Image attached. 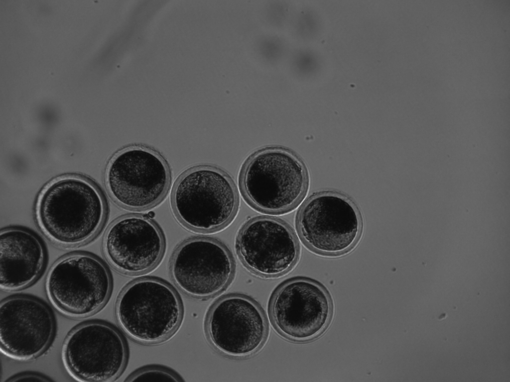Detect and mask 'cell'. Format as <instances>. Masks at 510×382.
Wrapping results in <instances>:
<instances>
[{
    "mask_svg": "<svg viewBox=\"0 0 510 382\" xmlns=\"http://www.w3.org/2000/svg\"><path fill=\"white\" fill-rule=\"evenodd\" d=\"M117 321L132 340L146 345L167 339L178 329L183 309L179 296L168 284L144 278L128 284L117 299Z\"/></svg>",
    "mask_w": 510,
    "mask_h": 382,
    "instance_id": "277c9868",
    "label": "cell"
},
{
    "mask_svg": "<svg viewBox=\"0 0 510 382\" xmlns=\"http://www.w3.org/2000/svg\"><path fill=\"white\" fill-rule=\"evenodd\" d=\"M127 356L126 342L119 331L99 321L87 322L73 329L62 351L67 370L82 382L114 381L124 370Z\"/></svg>",
    "mask_w": 510,
    "mask_h": 382,
    "instance_id": "ba28073f",
    "label": "cell"
},
{
    "mask_svg": "<svg viewBox=\"0 0 510 382\" xmlns=\"http://www.w3.org/2000/svg\"><path fill=\"white\" fill-rule=\"evenodd\" d=\"M107 190L126 209L150 208L164 197L170 182L168 166L154 150L139 145L127 147L110 161L106 173Z\"/></svg>",
    "mask_w": 510,
    "mask_h": 382,
    "instance_id": "52a82bcc",
    "label": "cell"
},
{
    "mask_svg": "<svg viewBox=\"0 0 510 382\" xmlns=\"http://www.w3.org/2000/svg\"><path fill=\"white\" fill-rule=\"evenodd\" d=\"M55 323L49 308L33 297L16 295L0 306V347L2 353L26 361L42 354L52 339Z\"/></svg>",
    "mask_w": 510,
    "mask_h": 382,
    "instance_id": "5bb4252c",
    "label": "cell"
},
{
    "mask_svg": "<svg viewBox=\"0 0 510 382\" xmlns=\"http://www.w3.org/2000/svg\"><path fill=\"white\" fill-rule=\"evenodd\" d=\"M170 270L174 284L183 293L204 299L220 293L230 284L235 262L230 250L220 241L195 237L176 249Z\"/></svg>",
    "mask_w": 510,
    "mask_h": 382,
    "instance_id": "9c48e42d",
    "label": "cell"
},
{
    "mask_svg": "<svg viewBox=\"0 0 510 382\" xmlns=\"http://www.w3.org/2000/svg\"><path fill=\"white\" fill-rule=\"evenodd\" d=\"M47 296L61 313L76 318L99 311L106 303L112 279L106 265L96 257L76 253L58 260L45 282Z\"/></svg>",
    "mask_w": 510,
    "mask_h": 382,
    "instance_id": "5b68a950",
    "label": "cell"
},
{
    "mask_svg": "<svg viewBox=\"0 0 510 382\" xmlns=\"http://www.w3.org/2000/svg\"><path fill=\"white\" fill-rule=\"evenodd\" d=\"M172 204L178 219L200 232L220 230L234 219L239 206L237 191L221 170L202 165L184 172L176 182Z\"/></svg>",
    "mask_w": 510,
    "mask_h": 382,
    "instance_id": "7a4b0ae2",
    "label": "cell"
},
{
    "mask_svg": "<svg viewBox=\"0 0 510 382\" xmlns=\"http://www.w3.org/2000/svg\"><path fill=\"white\" fill-rule=\"evenodd\" d=\"M105 200L98 189L82 178L56 179L42 190L35 216L44 235L64 247L91 240L101 229L106 216Z\"/></svg>",
    "mask_w": 510,
    "mask_h": 382,
    "instance_id": "6da1fadb",
    "label": "cell"
},
{
    "mask_svg": "<svg viewBox=\"0 0 510 382\" xmlns=\"http://www.w3.org/2000/svg\"><path fill=\"white\" fill-rule=\"evenodd\" d=\"M244 195L255 208L277 214L293 209L303 197L307 185L305 169L292 152L271 147L254 153L241 177Z\"/></svg>",
    "mask_w": 510,
    "mask_h": 382,
    "instance_id": "3957f363",
    "label": "cell"
},
{
    "mask_svg": "<svg viewBox=\"0 0 510 382\" xmlns=\"http://www.w3.org/2000/svg\"><path fill=\"white\" fill-rule=\"evenodd\" d=\"M207 337L223 355L243 359L260 349L268 333L265 315L258 304L245 295L232 294L218 300L206 321Z\"/></svg>",
    "mask_w": 510,
    "mask_h": 382,
    "instance_id": "8fae6325",
    "label": "cell"
},
{
    "mask_svg": "<svg viewBox=\"0 0 510 382\" xmlns=\"http://www.w3.org/2000/svg\"><path fill=\"white\" fill-rule=\"evenodd\" d=\"M236 249L245 267L263 278H276L289 272L299 257L297 239L283 220L257 216L248 220L238 235Z\"/></svg>",
    "mask_w": 510,
    "mask_h": 382,
    "instance_id": "7c38bea8",
    "label": "cell"
},
{
    "mask_svg": "<svg viewBox=\"0 0 510 382\" xmlns=\"http://www.w3.org/2000/svg\"><path fill=\"white\" fill-rule=\"evenodd\" d=\"M296 225L299 236L312 251L330 257L353 249L362 235L359 210L346 196L334 192L317 193L300 208Z\"/></svg>",
    "mask_w": 510,
    "mask_h": 382,
    "instance_id": "8992f818",
    "label": "cell"
},
{
    "mask_svg": "<svg viewBox=\"0 0 510 382\" xmlns=\"http://www.w3.org/2000/svg\"><path fill=\"white\" fill-rule=\"evenodd\" d=\"M49 382L51 380L41 374L35 373H24L14 375L9 378L6 382Z\"/></svg>",
    "mask_w": 510,
    "mask_h": 382,
    "instance_id": "e0dca14e",
    "label": "cell"
},
{
    "mask_svg": "<svg viewBox=\"0 0 510 382\" xmlns=\"http://www.w3.org/2000/svg\"><path fill=\"white\" fill-rule=\"evenodd\" d=\"M184 380L175 371L161 366L152 365L134 372L127 382H182Z\"/></svg>",
    "mask_w": 510,
    "mask_h": 382,
    "instance_id": "2e32d148",
    "label": "cell"
},
{
    "mask_svg": "<svg viewBox=\"0 0 510 382\" xmlns=\"http://www.w3.org/2000/svg\"><path fill=\"white\" fill-rule=\"evenodd\" d=\"M43 246L32 233L19 228H8L0 234V287L17 291L34 283L42 271Z\"/></svg>",
    "mask_w": 510,
    "mask_h": 382,
    "instance_id": "9a60e30c",
    "label": "cell"
},
{
    "mask_svg": "<svg viewBox=\"0 0 510 382\" xmlns=\"http://www.w3.org/2000/svg\"><path fill=\"white\" fill-rule=\"evenodd\" d=\"M332 302L325 288L304 278L289 280L273 294L270 305L272 323L278 332L295 342L311 340L327 327Z\"/></svg>",
    "mask_w": 510,
    "mask_h": 382,
    "instance_id": "30bf717a",
    "label": "cell"
},
{
    "mask_svg": "<svg viewBox=\"0 0 510 382\" xmlns=\"http://www.w3.org/2000/svg\"><path fill=\"white\" fill-rule=\"evenodd\" d=\"M163 235L149 215L129 214L114 220L107 228L103 250L117 271L138 275L155 268L163 256Z\"/></svg>",
    "mask_w": 510,
    "mask_h": 382,
    "instance_id": "4fadbf2b",
    "label": "cell"
}]
</instances>
